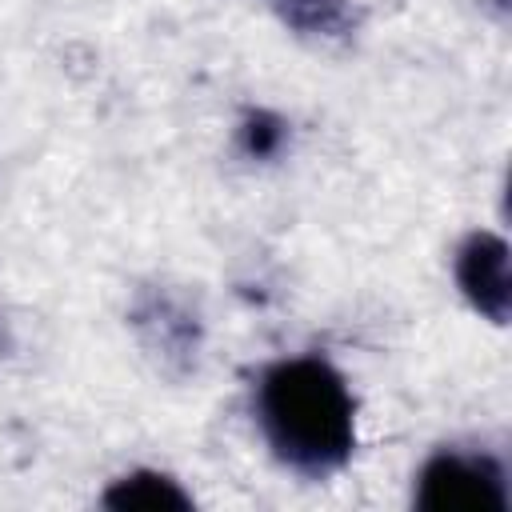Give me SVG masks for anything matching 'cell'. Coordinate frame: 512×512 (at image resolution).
<instances>
[{"label": "cell", "mask_w": 512, "mask_h": 512, "mask_svg": "<svg viewBox=\"0 0 512 512\" xmlns=\"http://www.w3.org/2000/svg\"><path fill=\"white\" fill-rule=\"evenodd\" d=\"M256 420L268 448L304 476H328L356 448V404L344 376L320 356H292L264 368Z\"/></svg>", "instance_id": "obj_1"}, {"label": "cell", "mask_w": 512, "mask_h": 512, "mask_svg": "<svg viewBox=\"0 0 512 512\" xmlns=\"http://www.w3.org/2000/svg\"><path fill=\"white\" fill-rule=\"evenodd\" d=\"M416 508L424 512H508L504 468L484 452L444 448L416 476Z\"/></svg>", "instance_id": "obj_2"}, {"label": "cell", "mask_w": 512, "mask_h": 512, "mask_svg": "<svg viewBox=\"0 0 512 512\" xmlns=\"http://www.w3.org/2000/svg\"><path fill=\"white\" fill-rule=\"evenodd\" d=\"M456 284L468 304L492 324H508L512 288H508V244L496 232H472L456 252Z\"/></svg>", "instance_id": "obj_3"}, {"label": "cell", "mask_w": 512, "mask_h": 512, "mask_svg": "<svg viewBox=\"0 0 512 512\" xmlns=\"http://www.w3.org/2000/svg\"><path fill=\"white\" fill-rule=\"evenodd\" d=\"M104 508H116V512H188L192 508V496L164 472H128L120 480H112V488L104 492Z\"/></svg>", "instance_id": "obj_4"}, {"label": "cell", "mask_w": 512, "mask_h": 512, "mask_svg": "<svg viewBox=\"0 0 512 512\" xmlns=\"http://www.w3.org/2000/svg\"><path fill=\"white\" fill-rule=\"evenodd\" d=\"M276 8L292 28L312 36H336L352 24L348 0H276Z\"/></svg>", "instance_id": "obj_5"}, {"label": "cell", "mask_w": 512, "mask_h": 512, "mask_svg": "<svg viewBox=\"0 0 512 512\" xmlns=\"http://www.w3.org/2000/svg\"><path fill=\"white\" fill-rule=\"evenodd\" d=\"M284 140H288L284 120L272 116V112H264V108H256V112H248L240 120V148L252 160H272L284 148Z\"/></svg>", "instance_id": "obj_6"}]
</instances>
